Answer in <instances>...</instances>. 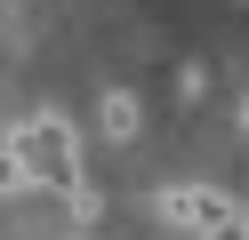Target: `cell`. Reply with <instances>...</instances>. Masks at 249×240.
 Segmentation results:
<instances>
[{
  "mask_svg": "<svg viewBox=\"0 0 249 240\" xmlns=\"http://www.w3.org/2000/svg\"><path fill=\"white\" fill-rule=\"evenodd\" d=\"M33 184V168H24V152H17V136L0 144V200H8V192H24Z\"/></svg>",
  "mask_w": 249,
  "mask_h": 240,
  "instance_id": "cell-3",
  "label": "cell"
},
{
  "mask_svg": "<svg viewBox=\"0 0 249 240\" xmlns=\"http://www.w3.org/2000/svg\"><path fill=\"white\" fill-rule=\"evenodd\" d=\"M137 128H145V112H137V96H129V88H113V96H105V136H113V144H129Z\"/></svg>",
  "mask_w": 249,
  "mask_h": 240,
  "instance_id": "cell-2",
  "label": "cell"
},
{
  "mask_svg": "<svg viewBox=\"0 0 249 240\" xmlns=\"http://www.w3.org/2000/svg\"><path fill=\"white\" fill-rule=\"evenodd\" d=\"M241 128H249V96H241Z\"/></svg>",
  "mask_w": 249,
  "mask_h": 240,
  "instance_id": "cell-4",
  "label": "cell"
},
{
  "mask_svg": "<svg viewBox=\"0 0 249 240\" xmlns=\"http://www.w3.org/2000/svg\"><path fill=\"white\" fill-rule=\"evenodd\" d=\"M17 152H24V168H33V184L40 192H81L89 176H81V144H72V128L56 120V112H33V120L17 128Z\"/></svg>",
  "mask_w": 249,
  "mask_h": 240,
  "instance_id": "cell-1",
  "label": "cell"
},
{
  "mask_svg": "<svg viewBox=\"0 0 249 240\" xmlns=\"http://www.w3.org/2000/svg\"><path fill=\"white\" fill-rule=\"evenodd\" d=\"M81 240H97V232H81Z\"/></svg>",
  "mask_w": 249,
  "mask_h": 240,
  "instance_id": "cell-5",
  "label": "cell"
}]
</instances>
